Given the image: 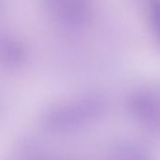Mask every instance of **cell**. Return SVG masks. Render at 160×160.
<instances>
[{
  "instance_id": "6da1fadb",
  "label": "cell",
  "mask_w": 160,
  "mask_h": 160,
  "mask_svg": "<svg viewBox=\"0 0 160 160\" xmlns=\"http://www.w3.org/2000/svg\"><path fill=\"white\" fill-rule=\"evenodd\" d=\"M83 0H44L46 8L68 24L79 23L83 17Z\"/></svg>"
}]
</instances>
